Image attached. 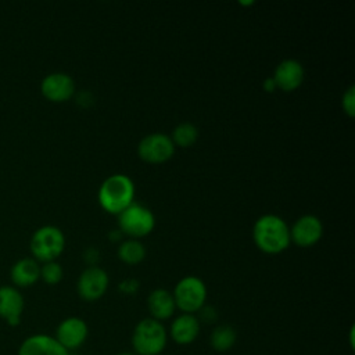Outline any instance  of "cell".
Masks as SVG:
<instances>
[{
	"mask_svg": "<svg viewBox=\"0 0 355 355\" xmlns=\"http://www.w3.org/2000/svg\"><path fill=\"white\" fill-rule=\"evenodd\" d=\"M252 240L262 252L269 255L280 254L291 243L290 227L283 218L275 214H265L254 223Z\"/></svg>",
	"mask_w": 355,
	"mask_h": 355,
	"instance_id": "cell-1",
	"label": "cell"
},
{
	"mask_svg": "<svg viewBox=\"0 0 355 355\" xmlns=\"http://www.w3.org/2000/svg\"><path fill=\"white\" fill-rule=\"evenodd\" d=\"M135 183L125 173H114L108 176L98 189L100 207L114 215H119L125 208L135 202Z\"/></svg>",
	"mask_w": 355,
	"mask_h": 355,
	"instance_id": "cell-2",
	"label": "cell"
},
{
	"mask_svg": "<svg viewBox=\"0 0 355 355\" xmlns=\"http://www.w3.org/2000/svg\"><path fill=\"white\" fill-rule=\"evenodd\" d=\"M168 330L162 322L144 318L136 323L130 344L136 355H161L168 344Z\"/></svg>",
	"mask_w": 355,
	"mask_h": 355,
	"instance_id": "cell-3",
	"label": "cell"
},
{
	"mask_svg": "<svg viewBox=\"0 0 355 355\" xmlns=\"http://www.w3.org/2000/svg\"><path fill=\"white\" fill-rule=\"evenodd\" d=\"M65 248V236L62 230L53 225H44L36 229L29 241V250L39 262L55 261Z\"/></svg>",
	"mask_w": 355,
	"mask_h": 355,
	"instance_id": "cell-4",
	"label": "cell"
},
{
	"mask_svg": "<svg viewBox=\"0 0 355 355\" xmlns=\"http://www.w3.org/2000/svg\"><path fill=\"white\" fill-rule=\"evenodd\" d=\"M176 309L182 313L196 315L207 301V286L198 276L182 277L172 291Z\"/></svg>",
	"mask_w": 355,
	"mask_h": 355,
	"instance_id": "cell-5",
	"label": "cell"
},
{
	"mask_svg": "<svg viewBox=\"0 0 355 355\" xmlns=\"http://www.w3.org/2000/svg\"><path fill=\"white\" fill-rule=\"evenodd\" d=\"M118 216L119 232L130 239H141L148 236L155 227V216L153 211L141 204L132 202Z\"/></svg>",
	"mask_w": 355,
	"mask_h": 355,
	"instance_id": "cell-6",
	"label": "cell"
},
{
	"mask_svg": "<svg viewBox=\"0 0 355 355\" xmlns=\"http://www.w3.org/2000/svg\"><path fill=\"white\" fill-rule=\"evenodd\" d=\"M175 144L169 136L157 132L144 136L137 146V154L147 164H164L175 154Z\"/></svg>",
	"mask_w": 355,
	"mask_h": 355,
	"instance_id": "cell-7",
	"label": "cell"
},
{
	"mask_svg": "<svg viewBox=\"0 0 355 355\" xmlns=\"http://www.w3.org/2000/svg\"><path fill=\"white\" fill-rule=\"evenodd\" d=\"M110 284L108 273L100 266H87L76 282L78 295L87 302L100 300Z\"/></svg>",
	"mask_w": 355,
	"mask_h": 355,
	"instance_id": "cell-8",
	"label": "cell"
},
{
	"mask_svg": "<svg viewBox=\"0 0 355 355\" xmlns=\"http://www.w3.org/2000/svg\"><path fill=\"white\" fill-rule=\"evenodd\" d=\"M89 336L87 323L79 316H68L62 319L55 329V340L68 351L73 352L80 348Z\"/></svg>",
	"mask_w": 355,
	"mask_h": 355,
	"instance_id": "cell-9",
	"label": "cell"
},
{
	"mask_svg": "<svg viewBox=\"0 0 355 355\" xmlns=\"http://www.w3.org/2000/svg\"><path fill=\"white\" fill-rule=\"evenodd\" d=\"M323 236L322 220L311 214L300 216L290 227V240L298 247L308 248L315 245Z\"/></svg>",
	"mask_w": 355,
	"mask_h": 355,
	"instance_id": "cell-10",
	"label": "cell"
},
{
	"mask_svg": "<svg viewBox=\"0 0 355 355\" xmlns=\"http://www.w3.org/2000/svg\"><path fill=\"white\" fill-rule=\"evenodd\" d=\"M40 92L49 101L64 103L73 96L75 82L68 73L53 72L42 79Z\"/></svg>",
	"mask_w": 355,
	"mask_h": 355,
	"instance_id": "cell-11",
	"label": "cell"
},
{
	"mask_svg": "<svg viewBox=\"0 0 355 355\" xmlns=\"http://www.w3.org/2000/svg\"><path fill=\"white\" fill-rule=\"evenodd\" d=\"M25 309V300L19 288L3 284L0 286V318L11 327L18 326Z\"/></svg>",
	"mask_w": 355,
	"mask_h": 355,
	"instance_id": "cell-12",
	"label": "cell"
},
{
	"mask_svg": "<svg viewBox=\"0 0 355 355\" xmlns=\"http://www.w3.org/2000/svg\"><path fill=\"white\" fill-rule=\"evenodd\" d=\"M17 355H69L54 336L36 333L22 340Z\"/></svg>",
	"mask_w": 355,
	"mask_h": 355,
	"instance_id": "cell-13",
	"label": "cell"
},
{
	"mask_svg": "<svg viewBox=\"0 0 355 355\" xmlns=\"http://www.w3.org/2000/svg\"><path fill=\"white\" fill-rule=\"evenodd\" d=\"M305 78L304 67L300 61L287 58L283 60L273 72L272 79L275 80L276 89L279 87L283 92H294L297 90Z\"/></svg>",
	"mask_w": 355,
	"mask_h": 355,
	"instance_id": "cell-14",
	"label": "cell"
},
{
	"mask_svg": "<svg viewBox=\"0 0 355 355\" xmlns=\"http://www.w3.org/2000/svg\"><path fill=\"white\" fill-rule=\"evenodd\" d=\"M200 330L201 323L196 315L180 313L171 322L168 337L179 345H189L197 340Z\"/></svg>",
	"mask_w": 355,
	"mask_h": 355,
	"instance_id": "cell-15",
	"label": "cell"
},
{
	"mask_svg": "<svg viewBox=\"0 0 355 355\" xmlns=\"http://www.w3.org/2000/svg\"><path fill=\"white\" fill-rule=\"evenodd\" d=\"M147 309L150 318L164 322L175 315L176 304L171 291L165 288H154L147 297Z\"/></svg>",
	"mask_w": 355,
	"mask_h": 355,
	"instance_id": "cell-16",
	"label": "cell"
},
{
	"mask_svg": "<svg viewBox=\"0 0 355 355\" xmlns=\"http://www.w3.org/2000/svg\"><path fill=\"white\" fill-rule=\"evenodd\" d=\"M10 277L17 288L31 287L40 279V265L35 258H21L11 266Z\"/></svg>",
	"mask_w": 355,
	"mask_h": 355,
	"instance_id": "cell-17",
	"label": "cell"
},
{
	"mask_svg": "<svg viewBox=\"0 0 355 355\" xmlns=\"http://www.w3.org/2000/svg\"><path fill=\"white\" fill-rule=\"evenodd\" d=\"M237 341V331L230 324H218L209 334V345L216 352L230 351Z\"/></svg>",
	"mask_w": 355,
	"mask_h": 355,
	"instance_id": "cell-18",
	"label": "cell"
},
{
	"mask_svg": "<svg viewBox=\"0 0 355 355\" xmlns=\"http://www.w3.org/2000/svg\"><path fill=\"white\" fill-rule=\"evenodd\" d=\"M118 258L126 265H137L146 258V247L136 239L125 240L118 247Z\"/></svg>",
	"mask_w": 355,
	"mask_h": 355,
	"instance_id": "cell-19",
	"label": "cell"
},
{
	"mask_svg": "<svg viewBox=\"0 0 355 355\" xmlns=\"http://www.w3.org/2000/svg\"><path fill=\"white\" fill-rule=\"evenodd\" d=\"M198 139V129L191 122H182L179 123L171 136V140L173 141L175 147H191Z\"/></svg>",
	"mask_w": 355,
	"mask_h": 355,
	"instance_id": "cell-20",
	"label": "cell"
},
{
	"mask_svg": "<svg viewBox=\"0 0 355 355\" xmlns=\"http://www.w3.org/2000/svg\"><path fill=\"white\" fill-rule=\"evenodd\" d=\"M62 276H64L62 266L57 261H50L40 265V279L46 284H50V286L58 284L62 280Z\"/></svg>",
	"mask_w": 355,
	"mask_h": 355,
	"instance_id": "cell-21",
	"label": "cell"
},
{
	"mask_svg": "<svg viewBox=\"0 0 355 355\" xmlns=\"http://www.w3.org/2000/svg\"><path fill=\"white\" fill-rule=\"evenodd\" d=\"M341 107L344 114H347L349 118L355 115V89L354 86H349L347 92L343 94L341 98Z\"/></svg>",
	"mask_w": 355,
	"mask_h": 355,
	"instance_id": "cell-22",
	"label": "cell"
},
{
	"mask_svg": "<svg viewBox=\"0 0 355 355\" xmlns=\"http://www.w3.org/2000/svg\"><path fill=\"white\" fill-rule=\"evenodd\" d=\"M197 319L200 320V323H207V324H211V323H215L216 319H218V311L211 306V305H204L197 313H196Z\"/></svg>",
	"mask_w": 355,
	"mask_h": 355,
	"instance_id": "cell-23",
	"label": "cell"
},
{
	"mask_svg": "<svg viewBox=\"0 0 355 355\" xmlns=\"http://www.w3.org/2000/svg\"><path fill=\"white\" fill-rule=\"evenodd\" d=\"M118 288L122 294H126V295H132V294H136L139 291V282L133 277L130 279H125L122 280L119 284H118Z\"/></svg>",
	"mask_w": 355,
	"mask_h": 355,
	"instance_id": "cell-24",
	"label": "cell"
},
{
	"mask_svg": "<svg viewBox=\"0 0 355 355\" xmlns=\"http://www.w3.org/2000/svg\"><path fill=\"white\" fill-rule=\"evenodd\" d=\"M100 257H98V252L94 250V248H89L86 252H85V261L89 263V266H97L96 263L98 262Z\"/></svg>",
	"mask_w": 355,
	"mask_h": 355,
	"instance_id": "cell-25",
	"label": "cell"
},
{
	"mask_svg": "<svg viewBox=\"0 0 355 355\" xmlns=\"http://www.w3.org/2000/svg\"><path fill=\"white\" fill-rule=\"evenodd\" d=\"M263 89L268 90V92H272V90L276 89V85H275V80L272 79V76L268 78V79L263 82Z\"/></svg>",
	"mask_w": 355,
	"mask_h": 355,
	"instance_id": "cell-26",
	"label": "cell"
},
{
	"mask_svg": "<svg viewBox=\"0 0 355 355\" xmlns=\"http://www.w3.org/2000/svg\"><path fill=\"white\" fill-rule=\"evenodd\" d=\"M354 334H355V329H354V326L349 329V347L351 348H354L355 347V338H354Z\"/></svg>",
	"mask_w": 355,
	"mask_h": 355,
	"instance_id": "cell-27",
	"label": "cell"
},
{
	"mask_svg": "<svg viewBox=\"0 0 355 355\" xmlns=\"http://www.w3.org/2000/svg\"><path fill=\"white\" fill-rule=\"evenodd\" d=\"M115 355H136L133 351H122V352H118Z\"/></svg>",
	"mask_w": 355,
	"mask_h": 355,
	"instance_id": "cell-28",
	"label": "cell"
},
{
	"mask_svg": "<svg viewBox=\"0 0 355 355\" xmlns=\"http://www.w3.org/2000/svg\"><path fill=\"white\" fill-rule=\"evenodd\" d=\"M69 355H78V354H75V352H69Z\"/></svg>",
	"mask_w": 355,
	"mask_h": 355,
	"instance_id": "cell-29",
	"label": "cell"
}]
</instances>
